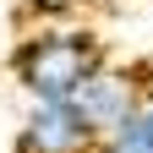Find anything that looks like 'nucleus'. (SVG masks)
<instances>
[{
  "label": "nucleus",
  "instance_id": "nucleus-1",
  "mask_svg": "<svg viewBox=\"0 0 153 153\" xmlns=\"http://www.w3.org/2000/svg\"><path fill=\"white\" fill-rule=\"evenodd\" d=\"M109 66V44L88 22H33L6 55L11 82L27 104H71L93 71Z\"/></svg>",
  "mask_w": 153,
  "mask_h": 153
},
{
  "label": "nucleus",
  "instance_id": "nucleus-2",
  "mask_svg": "<svg viewBox=\"0 0 153 153\" xmlns=\"http://www.w3.org/2000/svg\"><path fill=\"white\" fill-rule=\"evenodd\" d=\"M99 131L76 104H27L11 131V153H99Z\"/></svg>",
  "mask_w": 153,
  "mask_h": 153
},
{
  "label": "nucleus",
  "instance_id": "nucleus-3",
  "mask_svg": "<svg viewBox=\"0 0 153 153\" xmlns=\"http://www.w3.org/2000/svg\"><path fill=\"white\" fill-rule=\"evenodd\" d=\"M153 88V76H148V66H104V71H93L88 82H82V93H76V109L88 115V126L99 131V137H109L115 126H126L131 120V109L142 104V93Z\"/></svg>",
  "mask_w": 153,
  "mask_h": 153
},
{
  "label": "nucleus",
  "instance_id": "nucleus-4",
  "mask_svg": "<svg viewBox=\"0 0 153 153\" xmlns=\"http://www.w3.org/2000/svg\"><path fill=\"white\" fill-rule=\"evenodd\" d=\"M99 153H153V88L142 93V104L131 109V120L115 126L99 142Z\"/></svg>",
  "mask_w": 153,
  "mask_h": 153
},
{
  "label": "nucleus",
  "instance_id": "nucleus-5",
  "mask_svg": "<svg viewBox=\"0 0 153 153\" xmlns=\"http://www.w3.org/2000/svg\"><path fill=\"white\" fill-rule=\"evenodd\" d=\"M82 6H88V0H22L27 27H33V22H76Z\"/></svg>",
  "mask_w": 153,
  "mask_h": 153
}]
</instances>
